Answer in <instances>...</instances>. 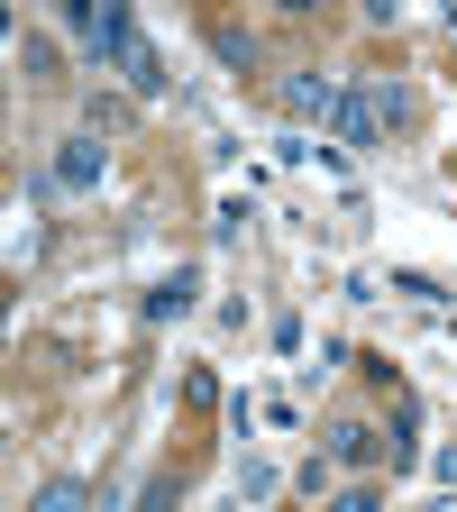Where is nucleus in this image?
Listing matches in <instances>:
<instances>
[{
  "label": "nucleus",
  "mask_w": 457,
  "mask_h": 512,
  "mask_svg": "<svg viewBox=\"0 0 457 512\" xmlns=\"http://www.w3.org/2000/svg\"><path fill=\"white\" fill-rule=\"evenodd\" d=\"M83 503H92V494H83L74 476H55V485H37V503H28V512H83Z\"/></svg>",
  "instance_id": "10"
},
{
  "label": "nucleus",
  "mask_w": 457,
  "mask_h": 512,
  "mask_svg": "<svg viewBox=\"0 0 457 512\" xmlns=\"http://www.w3.org/2000/svg\"><path fill=\"white\" fill-rule=\"evenodd\" d=\"M83 46H92L101 64H119V74H128V55H138L147 37H138V19H128V10H119V0H110V10L92 19V37H83Z\"/></svg>",
  "instance_id": "2"
},
{
  "label": "nucleus",
  "mask_w": 457,
  "mask_h": 512,
  "mask_svg": "<svg viewBox=\"0 0 457 512\" xmlns=\"http://www.w3.org/2000/svg\"><path fill=\"white\" fill-rule=\"evenodd\" d=\"M339 101H348V92H339L330 74H284V110H293V119H339Z\"/></svg>",
  "instance_id": "3"
},
{
  "label": "nucleus",
  "mask_w": 457,
  "mask_h": 512,
  "mask_svg": "<svg viewBox=\"0 0 457 512\" xmlns=\"http://www.w3.org/2000/svg\"><path fill=\"white\" fill-rule=\"evenodd\" d=\"M330 128H339V147H375V138H384V119H375V101H366V83H357V92L339 101V119H330Z\"/></svg>",
  "instance_id": "6"
},
{
  "label": "nucleus",
  "mask_w": 457,
  "mask_h": 512,
  "mask_svg": "<svg viewBox=\"0 0 457 512\" xmlns=\"http://www.w3.org/2000/svg\"><path fill=\"white\" fill-rule=\"evenodd\" d=\"M439 476H448V485H457V448H448V458H439Z\"/></svg>",
  "instance_id": "13"
},
{
  "label": "nucleus",
  "mask_w": 457,
  "mask_h": 512,
  "mask_svg": "<svg viewBox=\"0 0 457 512\" xmlns=\"http://www.w3.org/2000/svg\"><path fill=\"white\" fill-rule=\"evenodd\" d=\"M366 101H375V119H384V128H403V119H412V92H403L394 74H375V83H366Z\"/></svg>",
  "instance_id": "9"
},
{
  "label": "nucleus",
  "mask_w": 457,
  "mask_h": 512,
  "mask_svg": "<svg viewBox=\"0 0 457 512\" xmlns=\"http://www.w3.org/2000/svg\"><path fill=\"white\" fill-rule=\"evenodd\" d=\"M330 458L339 467H375L384 458V430L375 421H330Z\"/></svg>",
  "instance_id": "4"
},
{
  "label": "nucleus",
  "mask_w": 457,
  "mask_h": 512,
  "mask_svg": "<svg viewBox=\"0 0 457 512\" xmlns=\"http://www.w3.org/2000/svg\"><path fill=\"white\" fill-rule=\"evenodd\" d=\"M101 165H110V147H101V138H64L46 183H55V192H92V183H101Z\"/></svg>",
  "instance_id": "1"
},
{
  "label": "nucleus",
  "mask_w": 457,
  "mask_h": 512,
  "mask_svg": "<svg viewBox=\"0 0 457 512\" xmlns=\"http://www.w3.org/2000/svg\"><path fill=\"white\" fill-rule=\"evenodd\" d=\"M320 512H375V494L357 485V494H339V503H320Z\"/></svg>",
  "instance_id": "12"
},
{
  "label": "nucleus",
  "mask_w": 457,
  "mask_h": 512,
  "mask_svg": "<svg viewBox=\"0 0 457 512\" xmlns=\"http://www.w3.org/2000/svg\"><path fill=\"white\" fill-rule=\"evenodd\" d=\"M165 83H174V74H165V55H156V46L128 55V92H138V101H165Z\"/></svg>",
  "instance_id": "7"
},
{
  "label": "nucleus",
  "mask_w": 457,
  "mask_h": 512,
  "mask_svg": "<svg viewBox=\"0 0 457 512\" xmlns=\"http://www.w3.org/2000/svg\"><path fill=\"white\" fill-rule=\"evenodd\" d=\"M211 46H220V64H238V74H247V64H256V46H247L238 28H211Z\"/></svg>",
  "instance_id": "11"
},
{
  "label": "nucleus",
  "mask_w": 457,
  "mask_h": 512,
  "mask_svg": "<svg viewBox=\"0 0 457 512\" xmlns=\"http://www.w3.org/2000/svg\"><path fill=\"white\" fill-rule=\"evenodd\" d=\"M384 448H394V467H412V458H421V403H412V394L394 403V439H384Z\"/></svg>",
  "instance_id": "8"
},
{
  "label": "nucleus",
  "mask_w": 457,
  "mask_h": 512,
  "mask_svg": "<svg viewBox=\"0 0 457 512\" xmlns=\"http://www.w3.org/2000/svg\"><path fill=\"white\" fill-rule=\"evenodd\" d=\"M192 302H202V275H192V266H174V275H165V284H156L138 311H147V320H183Z\"/></svg>",
  "instance_id": "5"
}]
</instances>
